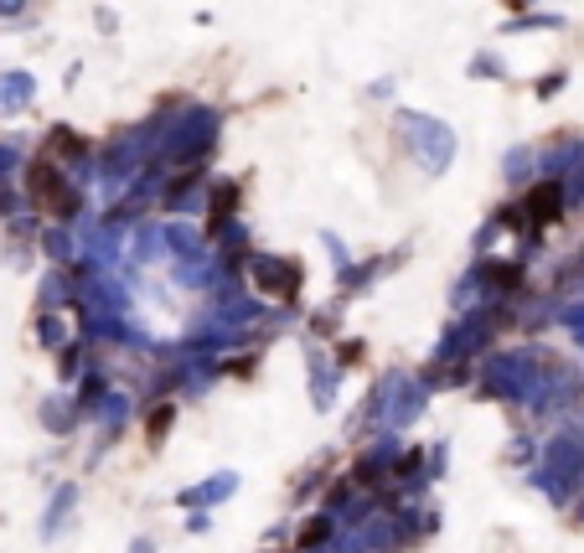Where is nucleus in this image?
I'll return each mask as SVG.
<instances>
[{
	"mask_svg": "<svg viewBox=\"0 0 584 553\" xmlns=\"http://www.w3.org/2000/svg\"><path fill=\"white\" fill-rule=\"evenodd\" d=\"M404 130H414V145H420V155H424V171H435L440 177V171L450 165V155H455V135L435 120H404Z\"/></svg>",
	"mask_w": 584,
	"mask_h": 553,
	"instance_id": "1",
	"label": "nucleus"
},
{
	"mask_svg": "<svg viewBox=\"0 0 584 553\" xmlns=\"http://www.w3.org/2000/svg\"><path fill=\"white\" fill-rule=\"evenodd\" d=\"M538 208H543L538 223H554V212H558V187H554V181H548L543 192H533V212H538Z\"/></svg>",
	"mask_w": 584,
	"mask_h": 553,
	"instance_id": "2",
	"label": "nucleus"
}]
</instances>
